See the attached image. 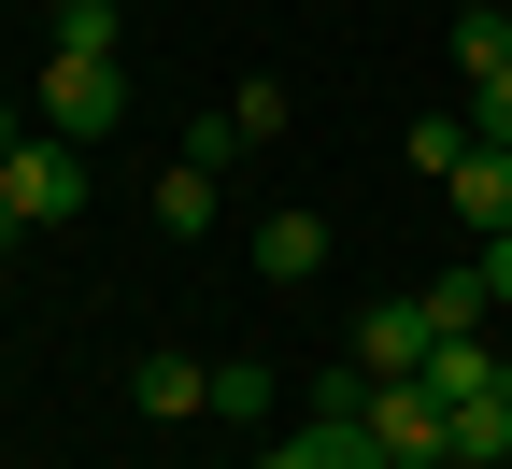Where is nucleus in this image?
I'll return each mask as SVG.
<instances>
[{
	"label": "nucleus",
	"mask_w": 512,
	"mask_h": 469,
	"mask_svg": "<svg viewBox=\"0 0 512 469\" xmlns=\"http://www.w3.org/2000/svg\"><path fill=\"white\" fill-rule=\"evenodd\" d=\"M15 143H29V114H15V100H0V157H15Z\"/></svg>",
	"instance_id": "f3484780"
},
{
	"label": "nucleus",
	"mask_w": 512,
	"mask_h": 469,
	"mask_svg": "<svg viewBox=\"0 0 512 469\" xmlns=\"http://www.w3.org/2000/svg\"><path fill=\"white\" fill-rule=\"evenodd\" d=\"M128 398H143L157 427H185V413H214V370H200V356H143V370H128Z\"/></svg>",
	"instance_id": "423d86ee"
},
{
	"label": "nucleus",
	"mask_w": 512,
	"mask_h": 469,
	"mask_svg": "<svg viewBox=\"0 0 512 469\" xmlns=\"http://www.w3.org/2000/svg\"><path fill=\"white\" fill-rule=\"evenodd\" d=\"M470 143H512V72H484V86H470Z\"/></svg>",
	"instance_id": "2eb2a0df"
},
{
	"label": "nucleus",
	"mask_w": 512,
	"mask_h": 469,
	"mask_svg": "<svg viewBox=\"0 0 512 469\" xmlns=\"http://www.w3.org/2000/svg\"><path fill=\"white\" fill-rule=\"evenodd\" d=\"M114 114H128V57H72V43H43V86H29V128H57V143H100Z\"/></svg>",
	"instance_id": "f257e3e1"
},
{
	"label": "nucleus",
	"mask_w": 512,
	"mask_h": 469,
	"mask_svg": "<svg viewBox=\"0 0 512 469\" xmlns=\"http://www.w3.org/2000/svg\"><path fill=\"white\" fill-rule=\"evenodd\" d=\"M484 313H498L484 256H470V271H441V285H427V327H441V342H484Z\"/></svg>",
	"instance_id": "6e6552de"
},
{
	"label": "nucleus",
	"mask_w": 512,
	"mask_h": 469,
	"mask_svg": "<svg viewBox=\"0 0 512 469\" xmlns=\"http://www.w3.org/2000/svg\"><path fill=\"white\" fill-rule=\"evenodd\" d=\"M441 199H456L470 228H512V143H470L456 171H441Z\"/></svg>",
	"instance_id": "39448f33"
},
{
	"label": "nucleus",
	"mask_w": 512,
	"mask_h": 469,
	"mask_svg": "<svg viewBox=\"0 0 512 469\" xmlns=\"http://www.w3.org/2000/svg\"><path fill=\"white\" fill-rule=\"evenodd\" d=\"M15 242H29V214H15V199H0V256H15Z\"/></svg>",
	"instance_id": "a211bd4d"
},
{
	"label": "nucleus",
	"mask_w": 512,
	"mask_h": 469,
	"mask_svg": "<svg viewBox=\"0 0 512 469\" xmlns=\"http://www.w3.org/2000/svg\"><path fill=\"white\" fill-rule=\"evenodd\" d=\"M427 342H441V327H427V299H370V313H356V342H342V356H356L370 384H399V370H427Z\"/></svg>",
	"instance_id": "20e7f679"
},
{
	"label": "nucleus",
	"mask_w": 512,
	"mask_h": 469,
	"mask_svg": "<svg viewBox=\"0 0 512 469\" xmlns=\"http://www.w3.org/2000/svg\"><path fill=\"white\" fill-rule=\"evenodd\" d=\"M214 413H228V427H256V413H271V370L228 356V370H214Z\"/></svg>",
	"instance_id": "4468645a"
},
{
	"label": "nucleus",
	"mask_w": 512,
	"mask_h": 469,
	"mask_svg": "<svg viewBox=\"0 0 512 469\" xmlns=\"http://www.w3.org/2000/svg\"><path fill=\"white\" fill-rule=\"evenodd\" d=\"M456 157H470V114H413V171L441 185V171H456Z\"/></svg>",
	"instance_id": "ddd939ff"
},
{
	"label": "nucleus",
	"mask_w": 512,
	"mask_h": 469,
	"mask_svg": "<svg viewBox=\"0 0 512 469\" xmlns=\"http://www.w3.org/2000/svg\"><path fill=\"white\" fill-rule=\"evenodd\" d=\"M0 199H15L29 228H72V214H86V143H57V128H29V143L0 157Z\"/></svg>",
	"instance_id": "7ed1b4c3"
},
{
	"label": "nucleus",
	"mask_w": 512,
	"mask_h": 469,
	"mask_svg": "<svg viewBox=\"0 0 512 469\" xmlns=\"http://www.w3.org/2000/svg\"><path fill=\"white\" fill-rule=\"evenodd\" d=\"M456 72H470V86L512 72V15H456Z\"/></svg>",
	"instance_id": "f8f14e48"
},
{
	"label": "nucleus",
	"mask_w": 512,
	"mask_h": 469,
	"mask_svg": "<svg viewBox=\"0 0 512 469\" xmlns=\"http://www.w3.org/2000/svg\"><path fill=\"white\" fill-rule=\"evenodd\" d=\"M157 228H185V242L214 228V171H200V157H171V171H157Z\"/></svg>",
	"instance_id": "1a4fd4ad"
},
{
	"label": "nucleus",
	"mask_w": 512,
	"mask_h": 469,
	"mask_svg": "<svg viewBox=\"0 0 512 469\" xmlns=\"http://www.w3.org/2000/svg\"><path fill=\"white\" fill-rule=\"evenodd\" d=\"M57 43H72V57H114L128 15H114V0H57Z\"/></svg>",
	"instance_id": "9b49d317"
},
{
	"label": "nucleus",
	"mask_w": 512,
	"mask_h": 469,
	"mask_svg": "<svg viewBox=\"0 0 512 469\" xmlns=\"http://www.w3.org/2000/svg\"><path fill=\"white\" fill-rule=\"evenodd\" d=\"M427 469H441V455H427Z\"/></svg>",
	"instance_id": "aec40b11"
},
{
	"label": "nucleus",
	"mask_w": 512,
	"mask_h": 469,
	"mask_svg": "<svg viewBox=\"0 0 512 469\" xmlns=\"http://www.w3.org/2000/svg\"><path fill=\"white\" fill-rule=\"evenodd\" d=\"M256 271H271V285H313V271H328V228H313V214H271V228H256Z\"/></svg>",
	"instance_id": "0eeeda50"
},
{
	"label": "nucleus",
	"mask_w": 512,
	"mask_h": 469,
	"mask_svg": "<svg viewBox=\"0 0 512 469\" xmlns=\"http://www.w3.org/2000/svg\"><path fill=\"white\" fill-rule=\"evenodd\" d=\"M456 15H512V0H456Z\"/></svg>",
	"instance_id": "6ab92c4d"
},
{
	"label": "nucleus",
	"mask_w": 512,
	"mask_h": 469,
	"mask_svg": "<svg viewBox=\"0 0 512 469\" xmlns=\"http://www.w3.org/2000/svg\"><path fill=\"white\" fill-rule=\"evenodd\" d=\"M356 427H370L384 455H399V469H427L441 441H456V398H441L427 370H399V384H356Z\"/></svg>",
	"instance_id": "f03ea898"
},
{
	"label": "nucleus",
	"mask_w": 512,
	"mask_h": 469,
	"mask_svg": "<svg viewBox=\"0 0 512 469\" xmlns=\"http://www.w3.org/2000/svg\"><path fill=\"white\" fill-rule=\"evenodd\" d=\"M498 370H512L498 342H427V384H441V398H470V384H498Z\"/></svg>",
	"instance_id": "9d476101"
},
{
	"label": "nucleus",
	"mask_w": 512,
	"mask_h": 469,
	"mask_svg": "<svg viewBox=\"0 0 512 469\" xmlns=\"http://www.w3.org/2000/svg\"><path fill=\"white\" fill-rule=\"evenodd\" d=\"M484 285H498V313H512V228H484Z\"/></svg>",
	"instance_id": "dca6fc26"
}]
</instances>
